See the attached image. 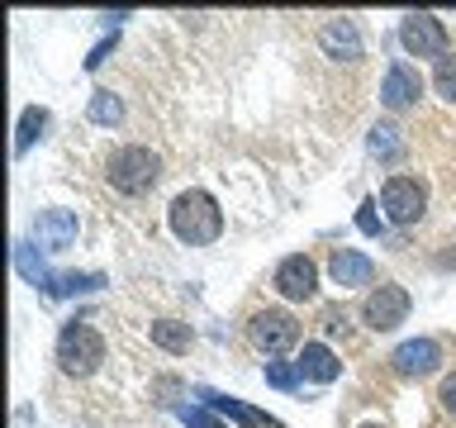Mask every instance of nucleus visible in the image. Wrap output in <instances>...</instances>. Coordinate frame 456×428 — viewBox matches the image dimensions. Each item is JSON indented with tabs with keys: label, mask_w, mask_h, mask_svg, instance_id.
Instances as JSON below:
<instances>
[{
	"label": "nucleus",
	"mask_w": 456,
	"mask_h": 428,
	"mask_svg": "<svg viewBox=\"0 0 456 428\" xmlns=\"http://www.w3.org/2000/svg\"><path fill=\"white\" fill-rule=\"evenodd\" d=\"M124 119V105H119V95H114V91H95L91 95V124H119Z\"/></svg>",
	"instance_id": "6ab92c4d"
},
{
	"label": "nucleus",
	"mask_w": 456,
	"mask_h": 428,
	"mask_svg": "<svg viewBox=\"0 0 456 428\" xmlns=\"http://www.w3.org/2000/svg\"><path fill=\"white\" fill-rule=\"evenodd\" d=\"M399 43H404L409 57H452V38H447V24L437 20V14H404V24H399Z\"/></svg>",
	"instance_id": "423d86ee"
},
{
	"label": "nucleus",
	"mask_w": 456,
	"mask_h": 428,
	"mask_svg": "<svg viewBox=\"0 0 456 428\" xmlns=\"http://www.w3.org/2000/svg\"><path fill=\"white\" fill-rule=\"evenodd\" d=\"M299 366H290V362H266V385H276V391H299Z\"/></svg>",
	"instance_id": "aec40b11"
},
{
	"label": "nucleus",
	"mask_w": 456,
	"mask_h": 428,
	"mask_svg": "<svg viewBox=\"0 0 456 428\" xmlns=\"http://www.w3.org/2000/svg\"><path fill=\"white\" fill-rule=\"evenodd\" d=\"M370 152L380 157V162H399L404 157V138H399L395 124H376L370 128Z\"/></svg>",
	"instance_id": "f3484780"
},
{
	"label": "nucleus",
	"mask_w": 456,
	"mask_h": 428,
	"mask_svg": "<svg viewBox=\"0 0 456 428\" xmlns=\"http://www.w3.org/2000/svg\"><path fill=\"white\" fill-rule=\"evenodd\" d=\"M356 228H362V234H370V238L380 234V219H376V205H370V200H366L362 210H356Z\"/></svg>",
	"instance_id": "5701e85b"
},
{
	"label": "nucleus",
	"mask_w": 456,
	"mask_h": 428,
	"mask_svg": "<svg viewBox=\"0 0 456 428\" xmlns=\"http://www.w3.org/2000/svg\"><path fill=\"white\" fill-rule=\"evenodd\" d=\"M319 43H323L328 57H338V62H356V57H362V34H356L352 20H328L319 29Z\"/></svg>",
	"instance_id": "2eb2a0df"
},
{
	"label": "nucleus",
	"mask_w": 456,
	"mask_h": 428,
	"mask_svg": "<svg viewBox=\"0 0 456 428\" xmlns=\"http://www.w3.org/2000/svg\"><path fill=\"white\" fill-rule=\"evenodd\" d=\"M181 419H185V428H224L209 409H191V405H181Z\"/></svg>",
	"instance_id": "4be33fe9"
},
{
	"label": "nucleus",
	"mask_w": 456,
	"mask_h": 428,
	"mask_svg": "<svg viewBox=\"0 0 456 428\" xmlns=\"http://www.w3.org/2000/svg\"><path fill=\"white\" fill-rule=\"evenodd\" d=\"M433 86H437V95H442V100H452V105H456V57H442V62H437Z\"/></svg>",
	"instance_id": "412c9836"
},
{
	"label": "nucleus",
	"mask_w": 456,
	"mask_h": 428,
	"mask_svg": "<svg viewBox=\"0 0 456 428\" xmlns=\"http://www.w3.org/2000/svg\"><path fill=\"white\" fill-rule=\"evenodd\" d=\"M437 399H442V409H447V414H456V371H452L447 381H442V391H437Z\"/></svg>",
	"instance_id": "b1692460"
},
{
	"label": "nucleus",
	"mask_w": 456,
	"mask_h": 428,
	"mask_svg": "<svg viewBox=\"0 0 456 428\" xmlns=\"http://www.w3.org/2000/svg\"><path fill=\"white\" fill-rule=\"evenodd\" d=\"M362 428H385V424H362Z\"/></svg>",
	"instance_id": "bb28decb"
},
{
	"label": "nucleus",
	"mask_w": 456,
	"mask_h": 428,
	"mask_svg": "<svg viewBox=\"0 0 456 428\" xmlns=\"http://www.w3.org/2000/svg\"><path fill=\"white\" fill-rule=\"evenodd\" d=\"M390 366L399 376H433L442 366V342L437 338H409L390 352Z\"/></svg>",
	"instance_id": "1a4fd4ad"
},
{
	"label": "nucleus",
	"mask_w": 456,
	"mask_h": 428,
	"mask_svg": "<svg viewBox=\"0 0 456 428\" xmlns=\"http://www.w3.org/2000/svg\"><path fill=\"white\" fill-rule=\"evenodd\" d=\"M110 48H114V38H105V43H95V48H91V57H86V67H100V62H105V57H110Z\"/></svg>",
	"instance_id": "a878e982"
},
{
	"label": "nucleus",
	"mask_w": 456,
	"mask_h": 428,
	"mask_svg": "<svg viewBox=\"0 0 456 428\" xmlns=\"http://www.w3.org/2000/svg\"><path fill=\"white\" fill-rule=\"evenodd\" d=\"M105 362V338H100L95 324L86 319H71L62 333H57V366L67 376H91V371Z\"/></svg>",
	"instance_id": "7ed1b4c3"
},
{
	"label": "nucleus",
	"mask_w": 456,
	"mask_h": 428,
	"mask_svg": "<svg viewBox=\"0 0 456 428\" xmlns=\"http://www.w3.org/2000/svg\"><path fill=\"white\" fill-rule=\"evenodd\" d=\"M248 333H252V342L266 357H281V352L299 348V319L290 309H256L252 324H248Z\"/></svg>",
	"instance_id": "39448f33"
},
{
	"label": "nucleus",
	"mask_w": 456,
	"mask_h": 428,
	"mask_svg": "<svg viewBox=\"0 0 456 428\" xmlns=\"http://www.w3.org/2000/svg\"><path fill=\"white\" fill-rule=\"evenodd\" d=\"M271 285L285 295V300H314L319 295V267H314V257H305V252H295V257H285V262L276 267V276H271Z\"/></svg>",
	"instance_id": "6e6552de"
},
{
	"label": "nucleus",
	"mask_w": 456,
	"mask_h": 428,
	"mask_svg": "<svg viewBox=\"0 0 456 428\" xmlns=\"http://www.w3.org/2000/svg\"><path fill=\"white\" fill-rule=\"evenodd\" d=\"M105 177L119 195H142L148 185H157L162 177V157L152 148H138V143H128V148H114L110 162H105Z\"/></svg>",
	"instance_id": "f03ea898"
},
{
	"label": "nucleus",
	"mask_w": 456,
	"mask_h": 428,
	"mask_svg": "<svg viewBox=\"0 0 456 428\" xmlns=\"http://www.w3.org/2000/svg\"><path fill=\"white\" fill-rule=\"evenodd\" d=\"M77 210H38V219H34V238H38V248H48V252H62L77 243Z\"/></svg>",
	"instance_id": "9b49d317"
},
{
	"label": "nucleus",
	"mask_w": 456,
	"mask_h": 428,
	"mask_svg": "<svg viewBox=\"0 0 456 428\" xmlns=\"http://www.w3.org/2000/svg\"><path fill=\"white\" fill-rule=\"evenodd\" d=\"M362 319H366V328H376V333L399 328L409 319V291H404V285H395V281L376 285V291L366 295V305H362Z\"/></svg>",
	"instance_id": "0eeeda50"
},
{
	"label": "nucleus",
	"mask_w": 456,
	"mask_h": 428,
	"mask_svg": "<svg viewBox=\"0 0 456 428\" xmlns=\"http://www.w3.org/2000/svg\"><path fill=\"white\" fill-rule=\"evenodd\" d=\"M295 366H299V376H305V381H319V385H328V381L342 376L338 352L323 348V342H305V348H299V357H295Z\"/></svg>",
	"instance_id": "4468645a"
},
{
	"label": "nucleus",
	"mask_w": 456,
	"mask_h": 428,
	"mask_svg": "<svg viewBox=\"0 0 456 428\" xmlns=\"http://www.w3.org/2000/svg\"><path fill=\"white\" fill-rule=\"evenodd\" d=\"M419 95H423V77L413 71L409 62H390V71H385V81H380V105L385 110H413L419 105Z\"/></svg>",
	"instance_id": "9d476101"
},
{
	"label": "nucleus",
	"mask_w": 456,
	"mask_h": 428,
	"mask_svg": "<svg viewBox=\"0 0 456 428\" xmlns=\"http://www.w3.org/2000/svg\"><path fill=\"white\" fill-rule=\"evenodd\" d=\"M328 271H333V281L342 285V291H356V285H370V281H376V262H370L366 252H356V248H333V257H328Z\"/></svg>",
	"instance_id": "f8f14e48"
},
{
	"label": "nucleus",
	"mask_w": 456,
	"mask_h": 428,
	"mask_svg": "<svg viewBox=\"0 0 456 428\" xmlns=\"http://www.w3.org/2000/svg\"><path fill=\"white\" fill-rule=\"evenodd\" d=\"M171 234L191 248H209L224 234V210L214 205L209 191H185L171 200Z\"/></svg>",
	"instance_id": "f257e3e1"
},
{
	"label": "nucleus",
	"mask_w": 456,
	"mask_h": 428,
	"mask_svg": "<svg viewBox=\"0 0 456 428\" xmlns=\"http://www.w3.org/2000/svg\"><path fill=\"white\" fill-rule=\"evenodd\" d=\"M423 205H428V185L419 177H390L380 185V210H385V219L399 224V228H409V224H419L423 219Z\"/></svg>",
	"instance_id": "20e7f679"
},
{
	"label": "nucleus",
	"mask_w": 456,
	"mask_h": 428,
	"mask_svg": "<svg viewBox=\"0 0 456 428\" xmlns=\"http://www.w3.org/2000/svg\"><path fill=\"white\" fill-rule=\"evenodd\" d=\"M48 128V110L43 105H28L24 114H20V134H14V152H24V148H34V138Z\"/></svg>",
	"instance_id": "a211bd4d"
},
{
	"label": "nucleus",
	"mask_w": 456,
	"mask_h": 428,
	"mask_svg": "<svg viewBox=\"0 0 456 428\" xmlns=\"http://www.w3.org/2000/svg\"><path fill=\"white\" fill-rule=\"evenodd\" d=\"M323 328H328V333H347V314H342V309H323Z\"/></svg>",
	"instance_id": "393cba45"
},
{
	"label": "nucleus",
	"mask_w": 456,
	"mask_h": 428,
	"mask_svg": "<svg viewBox=\"0 0 456 428\" xmlns=\"http://www.w3.org/2000/svg\"><path fill=\"white\" fill-rule=\"evenodd\" d=\"M200 399L214 409V414H224V419H233L238 428H285L281 419H271L266 409H256V405H242V399L233 395H214V391H200Z\"/></svg>",
	"instance_id": "ddd939ff"
},
{
	"label": "nucleus",
	"mask_w": 456,
	"mask_h": 428,
	"mask_svg": "<svg viewBox=\"0 0 456 428\" xmlns=\"http://www.w3.org/2000/svg\"><path fill=\"white\" fill-rule=\"evenodd\" d=\"M152 342H157V348H162V352H191L195 348V328L191 324H181V319H157L152 324Z\"/></svg>",
	"instance_id": "dca6fc26"
}]
</instances>
